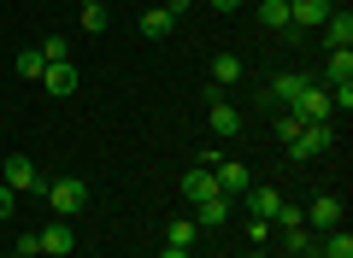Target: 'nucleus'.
Instances as JSON below:
<instances>
[{
  "mask_svg": "<svg viewBox=\"0 0 353 258\" xmlns=\"http://www.w3.org/2000/svg\"><path fill=\"white\" fill-rule=\"evenodd\" d=\"M206 123H212V136H241V111L230 106V100H218V106L206 111Z\"/></svg>",
  "mask_w": 353,
  "mask_h": 258,
  "instance_id": "15",
  "label": "nucleus"
},
{
  "mask_svg": "<svg viewBox=\"0 0 353 258\" xmlns=\"http://www.w3.org/2000/svg\"><path fill=\"white\" fill-rule=\"evenodd\" d=\"M212 6L218 12H241V0H212Z\"/></svg>",
  "mask_w": 353,
  "mask_h": 258,
  "instance_id": "27",
  "label": "nucleus"
},
{
  "mask_svg": "<svg viewBox=\"0 0 353 258\" xmlns=\"http://www.w3.org/2000/svg\"><path fill=\"white\" fill-rule=\"evenodd\" d=\"M41 71H48V59H41V47L18 53V76H24V83H41Z\"/></svg>",
  "mask_w": 353,
  "mask_h": 258,
  "instance_id": "21",
  "label": "nucleus"
},
{
  "mask_svg": "<svg viewBox=\"0 0 353 258\" xmlns=\"http://www.w3.org/2000/svg\"><path fill=\"white\" fill-rule=\"evenodd\" d=\"M318 36H324V47H330V53L353 47V12H347V6H341V12H330V18H324V30H318Z\"/></svg>",
  "mask_w": 353,
  "mask_h": 258,
  "instance_id": "7",
  "label": "nucleus"
},
{
  "mask_svg": "<svg viewBox=\"0 0 353 258\" xmlns=\"http://www.w3.org/2000/svg\"><path fill=\"white\" fill-rule=\"evenodd\" d=\"M12 258H30V252H12Z\"/></svg>",
  "mask_w": 353,
  "mask_h": 258,
  "instance_id": "30",
  "label": "nucleus"
},
{
  "mask_svg": "<svg viewBox=\"0 0 353 258\" xmlns=\"http://www.w3.org/2000/svg\"><path fill=\"white\" fill-rule=\"evenodd\" d=\"M36 246H41V252H53V258H65V252H71V246H77V235H71V223H48V229H41L36 235Z\"/></svg>",
  "mask_w": 353,
  "mask_h": 258,
  "instance_id": "10",
  "label": "nucleus"
},
{
  "mask_svg": "<svg viewBox=\"0 0 353 258\" xmlns=\"http://www.w3.org/2000/svg\"><path fill=\"white\" fill-rule=\"evenodd\" d=\"M289 118H294V123H330V118H336V106H330V88L306 83V94L289 106Z\"/></svg>",
  "mask_w": 353,
  "mask_h": 258,
  "instance_id": "3",
  "label": "nucleus"
},
{
  "mask_svg": "<svg viewBox=\"0 0 353 258\" xmlns=\"http://www.w3.org/2000/svg\"><path fill=\"white\" fill-rule=\"evenodd\" d=\"M159 258H189V246H165V252Z\"/></svg>",
  "mask_w": 353,
  "mask_h": 258,
  "instance_id": "28",
  "label": "nucleus"
},
{
  "mask_svg": "<svg viewBox=\"0 0 353 258\" xmlns=\"http://www.w3.org/2000/svg\"><path fill=\"white\" fill-rule=\"evenodd\" d=\"M6 217H12V188L0 182V223H6Z\"/></svg>",
  "mask_w": 353,
  "mask_h": 258,
  "instance_id": "25",
  "label": "nucleus"
},
{
  "mask_svg": "<svg viewBox=\"0 0 353 258\" xmlns=\"http://www.w3.org/2000/svg\"><path fill=\"white\" fill-rule=\"evenodd\" d=\"M77 18H83V30H88V36H101V30L112 24V12H106V0H83V12H77Z\"/></svg>",
  "mask_w": 353,
  "mask_h": 258,
  "instance_id": "18",
  "label": "nucleus"
},
{
  "mask_svg": "<svg viewBox=\"0 0 353 258\" xmlns=\"http://www.w3.org/2000/svg\"><path fill=\"white\" fill-rule=\"evenodd\" d=\"M241 71H248V65H241V53H218V59H212V88L241 83Z\"/></svg>",
  "mask_w": 353,
  "mask_h": 258,
  "instance_id": "16",
  "label": "nucleus"
},
{
  "mask_svg": "<svg viewBox=\"0 0 353 258\" xmlns=\"http://www.w3.org/2000/svg\"><path fill=\"white\" fill-rule=\"evenodd\" d=\"M306 223H318V229H341V200L336 194H318L312 206H306Z\"/></svg>",
  "mask_w": 353,
  "mask_h": 258,
  "instance_id": "13",
  "label": "nucleus"
},
{
  "mask_svg": "<svg viewBox=\"0 0 353 258\" xmlns=\"http://www.w3.org/2000/svg\"><path fill=\"white\" fill-rule=\"evenodd\" d=\"M241 200H248V217H253V223H271V217L283 211V194H277V188H248Z\"/></svg>",
  "mask_w": 353,
  "mask_h": 258,
  "instance_id": "8",
  "label": "nucleus"
},
{
  "mask_svg": "<svg viewBox=\"0 0 353 258\" xmlns=\"http://www.w3.org/2000/svg\"><path fill=\"white\" fill-rule=\"evenodd\" d=\"M41 59H48V65H71V41H65V36H48V41H41Z\"/></svg>",
  "mask_w": 353,
  "mask_h": 258,
  "instance_id": "23",
  "label": "nucleus"
},
{
  "mask_svg": "<svg viewBox=\"0 0 353 258\" xmlns=\"http://www.w3.org/2000/svg\"><path fill=\"white\" fill-rule=\"evenodd\" d=\"M212 176H218V194H224V200H241V194H248V164L218 159V164H212Z\"/></svg>",
  "mask_w": 353,
  "mask_h": 258,
  "instance_id": "6",
  "label": "nucleus"
},
{
  "mask_svg": "<svg viewBox=\"0 0 353 258\" xmlns=\"http://www.w3.org/2000/svg\"><path fill=\"white\" fill-rule=\"evenodd\" d=\"M171 30H176V18L165 12V6H148V12H141V36L159 41V36H171Z\"/></svg>",
  "mask_w": 353,
  "mask_h": 258,
  "instance_id": "17",
  "label": "nucleus"
},
{
  "mask_svg": "<svg viewBox=\"0 0 353 258\" xmlns=\"http://www.w3.org/2000/svg\"><path fill=\"white\" fill-rule=\"evenodd\" d=\"M230 211H236V200H224V194L201 200V223H206V229H212V223H230Z\"/></svg>",
  "mask_w": 353,
  "mask_h": 258,
  "instance_id": "19",
  "label": "nucleus"
},
{
  "mask_svg": "<svg viewBox=\"0 0 353 258\" xmlns=\"http://www.w3.org/2000/svg\"><path fill=\"white\" fill-rule=\"evenodd\" d=\"M194 235H201V223H183V217H171V229H165V246H194Z\"/></svg>",
  "mask_w": 353,
  "mask_h": 258,
  "instance_id": "22",
  "label": "nucleus"
},
{
  "mask_svg": "<svg viewBox=\"0 0 353 258\" xmlns=\"http://www.w3.org/2000/svg\"><path fill=\"white\" fill-rule=\"evenodd\" d=\"M6 188H12V194H30V188H41L36 164H30L24 153H12V159H6Z\"/></svg>",
  "mask_w": 353,
  "mask_h": 258,
  "instance_id": "9",
  "label": "nucleus"
},
{
  "mask_svg": "<svg viewBox=\"0 0 353 258\" xmlns=\"http://www.w3.org/2000/svg\"><path fill=\"white\" fill-rule=\"evenodd\" d=\"M259 24L265 30H289V0H265V6H259Z\"/></svg>",
  "mask_w": 353,
  "mask_h": 258,
  "instance_id": "20",
  "label": "nucleus"
},
{
  "mask_svg": "<svg viewBox=\"0 0 353 258\" xmlns=\"http://www.w3.org/2000/svg\"><path fill=\"white\" fill-rule=\"evenodd\" d=\"M324 88H330V94L353 88V53H347V47H341V53H330V65H324Z\"/></svg>",
  "mask_w": 353,
  "mask_h": 258,
  "instance_id": "11",
  "label": "nucleus"
},
{
  "mask_svg": "<svg viewBox=\"0 0 353 258\" xmlns=\"http://www.w3.org/2000/svg\"><path fill=\"white\" fill-rule=\"evenodd\" d=\"M330 6H336V12H341V6H347V0H330Z\"/></svg>",
  "mask_w": 353,
  "mask_h": 258,
  "instance_id": "29",
  "label": "nucleus"
},
{
  "mask_svg": "<svg viewBox=\"0 0 353 258\" xmlns=\"http://www.w3.org/2000/svg\"><path fill=\"white\" fill-rule=\"evenodd\" d=\"M324 258H353V235H347V229H330V246H324Z\"/></svg>",
  "mask_w": 353,
  "mask_h": 258,
  "instance_id": "24",
  "label": "nucleus"
},
{
  "mask_svg": "<svg viewBox=\"0 0 353 258\" xmlns=\"http://www.w3.org/2000/svg\"><path fill=\"white\" fill-rule=\"evenodd\" d=\"M183 194H189L194 206H201V200H212V194H218V176L206 171V164H194V171L183 176Z\"/></svg>",
  "mask_w": 353,
  "mask_h": 258,
  "instance_id": "14",
  "label": "nucleus"
},
{
  "mask_svg": "<svg viewBox=\"0 0 353 258\" xmlns=\"http://www.w3.org/2000/svg\"><path fill=\"white\" fill-rule=\"evenodd\" d=\"M330 12H336L330 0H289V30H324Z\"/></svg>",
  "mask_w": 353,
  "mask_h": 258,
  "instance_id": "4",
  "label": "nucleus"
},
{
  "mask_svg": "<svg viewBox=\"0 0 353 258\" xmlns=\"http://www.w3.org/2000/svg\"><path fill=\"white\" fill-rule=\"evenodd\" d=\"M277 136H283V147H289L294 159H318V153H330L336 129H330V123H294V118H283Z\"/></svg>",
  "mask_w": 353,
  "mask_h": 258,
  "instance_id": "1",
  "label": "nucleus"
},
{
  "mask_svg": "<svg viewBox=\"0 0 353 258\" xmlns=\"http://www.w3.org/2000/svg\"><path fill=\"white\" fill-rule=\"evenodd\" d=\"M189 6H194V0H165V12H171V18H183Z\"/></svg>",
  "mask_w": 353,
  "mask_h": 258,
  "instance_id": "26",
  "label": "nucleus"
},
{
  "mask_svg": "<svg viewBox=\"0 0 353 258\" xmlns=\"http://www.w3.org/2000/svg\"><path fill=\"white\" fill-rule=\"evenodd\" d=\"M41 200L53 206V217H77L88 206V182L83 176H53V182H41Z\"/></svg>",
  "mask_w": 353,
  "mask_h": 258,
  "instance_id": "2",
  "label": "nucleus"
},
{
  "mask_svg": "<svg viewBox=\"0 0 353 258\" xmlns=\"http://www.w3.org/2000/svg\"><path fill=\"white\" fill-rule=\"evenodd\" d=\"M41 88H48L53 100H71L77 94V71L71 65H48V71H41Z\"/></svg>",
  "mask_w": 353,
  "mask_h": 258,
  "instance_id": "12",
  "label": "nucleus"
},
{
  "mask_svg": "<svg viewBox=\"0 0 353 258\" xmlns=\"http://www.w3.org/2000/svg\"><path fill=\"white\" fill-rule=\"evenodd\" d=\"M306 83H312V76H301V71H283V76H271L265 100H271V106H294V100L306 94Z\"/></svg>",
  "mask_w": 353,
  "mask_h": 258,
  "instance_id": "5",
  "label": "nucleus"
}]
</instances>
